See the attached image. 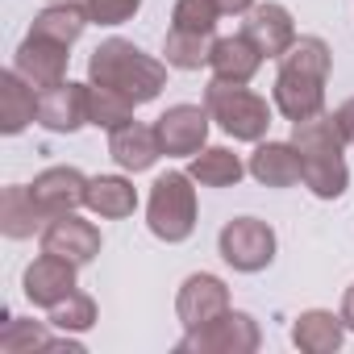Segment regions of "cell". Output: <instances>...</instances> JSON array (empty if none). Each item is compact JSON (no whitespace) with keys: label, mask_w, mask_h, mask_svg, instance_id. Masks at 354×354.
<instances>
[{"label":"cell","mask_w":354,"mask_h":354,"mask_svg":"<svg viewBox=\"0 0 354 354\" xmlns=\"http://www.w3.org/2000/svg\"><path fill=\"white\" fill-rule=\"evenodd\" d=\"M325 75H329V46L321 38H296L292 50L279 59L275 75V109L296 125L325 109Z\"/></svg>","instance_id":"cell-1"},{"label":"cell","mask_w":354,"mask_h":354,"mask_svg":"<svg viewBox=\"0 0 354 354\" xmlns=\"http://www.w3.org/2000/svg\"><path fill=\"white\" fill-rule=\"evenodd\" d=\"M88 80L100 84V88L121 92V96L133 100V104H146V100H154V96L162 92V84H167V63L142 55L133 42L109 38V42H100V46L92 50V59H88Z\"/></svg>","instance_id":"cell-2"},{"label":"cell","mask_w":354,"mask_h":354,"mask_svg":"<svg viewBox=\"0 0 354 354\" xmlns=\"http://www.w3.org/2000/svg\"><path fill=\"white\" fill-rule=\"evenodd\" d=\"M196 180L188 171H167L154 180L150 201H146V221L150 234L162 242H184L196 230Z\"/></svg>","instance_id":"cell-3"},{"label":"cell","mask_w":354,"mask_h":354,"mask_svg":"<svg viewBox=\"0 0 354 354\" xmlns=\"http://www.w3.org/2000/svg\"><path fill=\"white\" fill-rule=\"evenodd\" d=\"M205 109L238 142H259L271 125V109H267L263 96H254L246 84H230V80H217V75L205 88Z\"/></svg>","instance_id":"cell-4"},{"label":"cell","mask_w":354,"mask_h":354,"mask_svg":"<svg viewBox=\"0 0 354 354\" xmlns=\"http://www.w3.org/2000/svg\"><path fill=\"white\" fill-rule=\"evenodd\" d=\"M217 246H221V259H225L234 271H263V267L275 259V234H271V225L259 221V217H234V221L221 230Z\"/></svg>","instance_id":"cell-5"},{"label":"cell","mask_w":354,"mask_h":354,"mask_svg":"<svg viewBox=\"0 0 354 354\" xmlns=\"http://www.w3.org/2000/svg\"><path fill=\"white\" fill-rule=\"evenodd\" d=\"M42 250L84 267V263H92L100 254V230L92 221L75 217V213H59V217H50L42 225Z\"/></svg>","instance_id":"cell-6"},{"label":"cell","mask_w":354,"mask_h":354,"mask_svg":"<svg viewBox=\"0 0 354 354\" xmlns=\"http://www.w3.org/2000/svg\"><path fill=\"white\" fill-rule=\"evenodd\" d=\"M259 346V325L250 313H225L205 329H188L180 350H221V354H250Z\"/></svg>","instance_id":"cell-7"},{"label":"cell","mask_w":354,"mask_h":354,"mask_svg":"<svg viewBox=\"0 0 354 354\" xmlns=\"http://www.w3.org/2000/svg\"><path fill=\"white\" fill-rule=\"evenodd\" d=\"M175 313H180L184 329H205L217 317L230 313V288L217 275H188L180 288V300H175Z\"/></svg>","instance_id":"cell-8"},{"label":"cell","mask_w":354,"mask_h":354,"mask_svg":"<svg viewBox=\"0 0 354 354\" xmlns=\"http://www.w3.org/2000/svg\"><path fill=\"white\" fill-rule=\"evenodd\" d=\"M209 121L213 117L201 104H175V109H167L154 121V133H158L162 154H201V146L209 138Z\"/></svg>","instance_id":"cell-9"},{"label":"cell","mask_w":354,"mask_h":354,"mask_svg":"<svg viewBox=\"0 0 354 354\" xmlns=\"http://www.w3.org/2000/svg\"><path fill=\"white\" fill-rule=\"evenodd\" d=\"M71 46H63V42H55V38H42V34H30L21 46H17V59H13V71L21 75V80H30L38 92L42 88H55V84H63V75H67V55Z\"/></svg>","instance_id":"cell-10"},{"label":"cell","mask_w":354,"mask_h":354,"mask_svg":"<svg viewBox=\"0 0 354 354\" xmlns=\"http://www.w3.org/2000/svg\"><path fill=\"white\" fill-rule=\"evenodd\" d=\"M88 121V84H55L38 92V125H46L50 133H75Z\"/></svg>","instance_id":"cell-11"},{"label":"cell","mask_w":354,"mask_h":354,"mask_svg":"<svg viewBox=\"0 0 354 354\" xmlns=\"http://www.w3.org/2000/svg\"><path fill=\"white\" fill-rule=\"evenodd\" d=\"M38 209L46 217H59V213H75L84 201H88V175L75 171V167H50L42 171L38 180L30 184Z\"/></svg>","instance_id":"cell-12"},{"label":"cell","mask_w":354,"mask_h":354,"mask_svg":"<svg viewBox=\"0 0 354 354\" xmlns=\"http://www.w3.org/2000/svg\"><path fill=\"white\" fill-rule=\"evenodd\" d=\"M71 292H75V263H67V259L42 250V259H34V263L26 267V296H30V304L55 308V304L67 300Z\"/></svg>","instance_id":"cell-13"},{"label":"cell","mask_w":354,"mask_h":354,"mask_svg":"<svg viewBox=\"0 0 354 354\" xmlns=\"http://www.w3.org/2000/svg\"><path fill=\"white\" fill-rule=\"evenodd\" d=\"M242 34L263 50V59H283L296 42V26H292V13L283 5H254L246 13V26Z\"/></svg>","instance_id":"cell-14"},{"label":"cell","mask_w":354,"mask_h":354,"mask_svg":"<svg viewBox=\"0 0 354 354\" xmlns=\"http://www.w3.org/2000/svg\"><path fill=\"white\" fill-rule=\"evenodd\" d=\"M259 184L267 188H292L304 180V158L292 142H267L250 154V167H246Z\"/></svg>","instance_id":"cell-15"},{"label":"cell","mask_w":354,"mask_h":354,"mask_svg":"<svg viewBox=\"0 0 354 354\" xmlns=\"http://www.w3.org/2000/svg\"><path fill=\"white\" fill-rule=\"evenodd\" d=\"M209 67L217 80H230V84H250L254 71L263 67V50L246 38V34H234V38H217L213 50H209Z\"/></svg>","instance_id":"cell-16"},{"label":"cell","mask_w":354,"mask_h":354,"mask_svg":"<svg viewBox=\"0 0 354 354\" xmlns=\"http://www.w3.org/2000/svg\"><path fill=\"white\" fill-rule=\"evenodd\" d=\"M109 154H113L117 167H125V171H146V167H154V158L162 154V146H158L154 125L125 121V125H117V129L109 133Z\"/></svg>","instance_id":"cell-17"},{"label":"cell","mask_w":354,"mask_h":354,"mask_svg":"<svg viewBox=\"0 0 354 354\" xmlns=\"http://www.w3.org/2000/svg\"><path fill=\"white\" fill-rule=\"evenodd\" d=\"M30 121H38V88L17 71H5L0 75V129L21 133Z\"/></svg>","instance_id":"cell-18"},{"label":"cell","mask_w":354,"mask_h":354,"mask_svg":"<svg viewBox=\"0 0 354 354\" xmlns=\"http://www.w3.org/2000/svg\"><path fill=\"white\" fill-rule=\"evenodd\" d=\"M42 221H50V217L38 209L30 188H21V184L5 188V196H0V230H5V238H34V230Z\"/></svg>","instance_id":"cell-19"},{"label":"cell","mask_w":354,"mask_h":354,"mask_svg":"<svg viewBox=\"0 0 354 354\" xmlns=\"http://www.w3.org/2000/svg\"><path fill=\"white\" fill-rule=\"evenodd\" d=\"M96 217H129L138 209V192L129 180H121V175H96V180H88V201H84Z\"/></svg>","instance_id":"cell-20"},{"label":"cell","mask_w":354,"mask_h":354,"mask_svg":"<svg viewBox=\"0 0 354 354\" xmlns=\"http://www.w3.org/2000/svg\"><path fill=\"white\" fill-rule=\"evenodd\" d=\"M292 146L300 150V158L342 154V146H346V133H342L337 117H325V113H317V117H308V121H296V129H292Z\"/></svg>","instance_id":"cell-21"},{"label":"cell","mask_w":354,"mask_h":354,"mask_svg":"<svg viewBox=\"0 0 354 354\" xmlns=\"http://www.w3.org/2000/svg\"><path fill=\"white\" fill-rule=\"evenodd\" d=\"M292 342L308 354H333L342 346V313H325V308H313L304 317H296L292 325Z\"/></svg>","instance_id":"cell-22"},{"label":"cell","mask_w":354,"mask_h":354,"mask_svg":"<svg viewBox=\"0 0 354 354\" xmlns=\"http://www.w3.org/2000/svg\"><path fill=\"white\" fill-rule=\"evenodd\" d=\"M242 171H246L242 158L234 150H225V146H209V150L192 154V167H188V175L205 188H234L242 180Z\"/></svg>","instance_id":"cell-23"},{"label":"cell","mask_w":354,"mask_h":354,"mask_svg":"<svg viewBox=\"0 0 354 354\" xmlns=\"http://www.w3.org/2000/svg\"><path fill=\"white\" fill-rule=\"evenodd\" d=\"M88 5H71V0H63V5H50L34 17V30L30 34H42V38H55L63 46H75L84 26H88Z\"/></svg>","instance_id":"cell-24"},{"label":"cell","mask_w":354,"mask_h":354,"mask_svg":"<svg viewBox=\"0 0 354 354\" xmlns=\"http://www.w3.org/2000/svg\"><path fill=\"white\" fill-rule=\"evenodd\" d=\"M350 184V171L342 154H321V158H304V188L321 201H337Z\"/></svg>","instance_id":"cell-25"},{"label":"cell","mask_w":354,"mask_h":354,"mask_svg":"<svg viewBox=\"0 0 354 354\" xmlns=\"http://www.w3.org/2000/svg\"><path fill=\"white\" fill-rule=\"evenodd\" d=\"M209 34H188V30H167V42H162V55H167V67H180V71H196L201 63H209Z\"/></svg>","instance_id":"cell-26"},{"label":"cell","mask_w":354,"mask_h":354,"mask_svg":"<svg viewBox=\"0 0 354 354\" xmlns=\"http://www.w3.org/2000/svg\"><path fill=\"white\" fill-rule=\"evenodd\" d=\"M133 100H125L121 92L113 88H100V84H88V121L92 125H104V129H117L125 121H133Z\"/></svg>","instance_id":"cell-27"},{"label":"cell","mask_w":354,"mask_h":354,"mask_svg":"<svg viewBox=\"0 0 354 354\" xmlns=\"http://www.w3.org/2000/svg\"><path fill=\"white\" fill-rule=\"evenodd\" d=\"M217 17H221L217 0H175L171 26L175 30H188V34H213Z\"/></svg>","instance_id":"cell-28"},{"label":"cell","mask_w":354,"mask_h":354,"mask_svg":"<svg viewBox=\"0 0 354 354\" xmlns=\"http://www.w3.org/2000/svg\"><path fill=\"white\" fill-rule=\"evenodd\" d=\"M34 346L50 350V346H55V337H50L42 325H34V321L5 317V329H0V350H5V354H21V350H34Z\"/></svg>","instance_id":"cell-29"},{"label":"cell","mask_w":354,"mask_h":354,"mask_svg":"<svg viewBox=\"0 0 354 354\" xmlns=\"http://www.w3.org/2000/svg\"><path fill=\"white\" fill-rule=\"evenodd\" d=\"M50 325H55V329H75V333L92 329V325H96V304H92V296L71 292L67 300H59V304L50 308Z\"/></svg>","instance_id":"cell-30"},{"label":"cell","mask_w":354,"mask_h":354,"mask_svg":"<svg viewBox=\"0 0 354 354\" xmlns=\"http://www.w3.org/2000/svg\"><path fill=\"white\" fill-rule=\"evenodd\" d=\"M84 5L96 26H125L142 9V0H84Z\"/></svg>","instance_id":"cell-31"},{"label":"cell","mask_w":354,"mask_h":354,"mask_svg":"<svg viewBox=\"0 0 354 354\" xmlns=\"http://www.w3.org/2000/svg\"><path fill=\"white\" fill-rule=\"evenodd\" d=\"M333 117H337V125H342L346 142H354V96H350V100H346V104H342V109H337Z\"/></svg>","instance_id":"cell-32"},{"label":"cell","mask_w":354,"mask_h":354,"mask_svg":"<svg viewBox=\"0 0 354 354\" xmlns=\"http://www.w3.org/2000/svg\"><path fill=\"white\" fill-rule=\"evenodd\" d=\"M217 9L230 13V17H238V13H250L254 9V0H217Z\"/></svg>","instance_id":"cell-33"},{"label":"cell","mask_w":354,"mask_h":354,"mask_svg":"<svg viewBox=\"0 0 354 354\" xmlns=\"http://www.w3.org/2000/svg\"><path fill=\"white\" fill-rule=\"evenodd\" d=\"M342 321H346V329H354V288H346V300H342Z\"/></svg>","instance_id":"cell-34"}]
</instances>
